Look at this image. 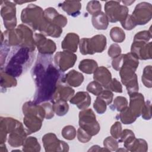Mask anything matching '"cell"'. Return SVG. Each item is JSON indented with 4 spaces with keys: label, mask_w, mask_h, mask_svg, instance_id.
I'll return each instance as SVG.
<instances>
[{
    "label": "cell",
    "mask_w": 152,
    "mask_h": 152,
    "mask_svg": "<svg viewBox=\"0 0 152 152\" xmlns=\"http://www.w3.org/2000/svg\"><path fill=\"white\" fill-rule=\"evenodd\" d=\"M48 55L39 56L31 70L36 85L33 102L37 104L51 101L59 81L64 77L60 71L50 62Z\"/></svg>",
    "instance_id": "obj_1"
},
{
    "label": "cell",
    "mask_w": 152,
    "mask_h": 152,
    "mask_svg": "<svg viewBox=\"0 0 152 152\" xmlns=\"http://www.w3.org/2000/svg\"><path fill=\"white\" fill-rule=\"evenodd\" d=\"M33 53L29 49L20 47L13 52L4 71L14 77H19L26 67L31 64Z\"/></svg>",
    "instance_id": "obj_2"
},
{
    "label": "cell",
    "mask_w": 152,
    "mask_h": 152,
    "mask_svg": "<svg viewBox=\"0 0 152 152\" xmlns=\"http://www.w3.org/2000/svg\"><path fill=\"white\" fill-rule=\"evenodd\" d=\"M21 20L24 24L28 26L33 31H39L45 21L43 10L36 4H29L22 10Z\"/></svg>",
    "instance_id": "obj_3"
},
{
    "label": "cell",
    "mask_w": 152,
    "mask_h": 152,
    "mask_svg": "<svg viewBox=\"0 0 152 152\" xmlns=\"http://www.w3.org/2000/svg\"><path fill=\"white\" fill-rule=\"evenodd\" d=\"M106 37L103 34H97L91 38H82L79 42L80 51L84 55L101 53L106 49Z\"/></svg>",
    "instance_id": "obj_4"
},
{
    "label": "cell",
    "mask_w": 152,
    "mask_h": 152,
    "mask_svg": "<svg viewBox=\"0 0 152 152\" xmlns=\"http://www.w3.org/2000/svg\"><path fill=\"white\" fill-rule=\"evenodd\" d=\"M79 126L91 136L97 135L100 130V126L96 120V116L91 109H85L79 112Z\"/></svg>",
    "instance_id": "obj_5"
},
{
    "label": "cell",
    "mask_w": 152,
    "mask_h": 152,
    "mask_svg": "<svg viewBox=\"0 0 152 152\" xmlns=\"http://www.w3.org/2000/svg\"><path fill=\"white\" fill-rule=\"evenodd\" d=\"M104 11L109 22L121 23L128 15L129 10L126 6L121 5L119 1H109L105 3Z\"/></svg>",
    "instance_id": "obj_6"
},
{
    "label": "cell",
    "mask_w": 152,
    "mask_h": 152,
    "mask_svg": "<svg viewBox=\"0 0 152 152\" xmlns=\"http://www.w3.org/2000/svg\"><path fill=\"white\" fill-rule=\"evenodd\" d=\"M139 61L132 53L124 54L123 62L120 69L119 75L124 85L132 79L135 75V71L138 66Z\"/></svg>",
    "instance_id": "obj_7"
},
{
    "label": "cell",
    "mask_w": 152,
    "mask_h": 152,
    "mask_svg": "<svg viewBox=\"0 0 152 152\" xmlns=\"http://www.w3.org/2000/svg\"><path fill=\"white\" fill-rule=\"evenodd\" d=\"M1 15L7 30H13L17 26L16 6L14 2L8 1L1 2Z\"/></svg>",
    "instance_id": "obj_8"
},
{
    "label": "cell",
    "mask_w": 152,
    "mask_h": 152,
    "mask_svg": "<svg viewBox=\"0 0 152 152\" xmlns=\"http://www.w3.org/2000/svg\"><path fill=\"white\" fill-rule=\"evenodd\" d=\"M134 22L137 25H145L152 17V6L147 2L138 4L131 15Z\"/></svg>",
    "instance_id": "obj_9"
},
{
    "label": "cell",
    "mask_w": 152,
    "mask_h": 152,
    "mask_svg": "<svg viewBox=\"0 0 152 152\" xmlns=\"http://www.w3.org/2000/svg\"><path fill=\"white\" fill-rule=\"evenodd\" d=\"M42 142L45 151H68L69 145L64 141L58 138L54 133H48L42 137Z\"/></svg>",
    "instance_id": "obj_10"
},
{
    "label": "cell",
    "mask_w": 152,
    "mask_h": 152,
    "mask_svg": "<svg viewBox=\"0 0 152 152\" xmlns=\"http://www.w3.org/2000/svg\"><path fill=\"white\" fill-rule=\"evenodd\" d=\"M77 59V56L74 53L65 50L58 52L54 56L55 66L61 72H65L72 68Z\"/></svg>",
    "instance_id": "obj_11"
},
{
    "label": "cell",
    "mask_w": 152,
    "mask_h": 152,
    "mask_svg": "<svg viewBox=\"0 0 152 152\" xmlns=\"http://www.w3.org/2000/svg\"><path fill=\"white\" fill-rule=\"evenodd\" d=\"M34 40L35 46L41 55H50L56 50L55 43L51 39H47L45 36L41 33H35Z\"/></svg>",
    "instance_id": "obj_12"
},
{
    "label": "cell",
    "mask_w": 152,
    "mask_h": 152,
    "mask_svg": "<svg viewBox=\"0 0 152 152\" xmlns=\"http://www.w3.org/2000/svg\"><path fill=\"white\" fill-rule=\"evenodd\" d=\"M151 46L152 42H151L145 43L142 41H133L131 47V53L138 59H151Z\"/></svg>",
    "instance_id": "obj_13"
},
{
    "label": "cell",
    "mask_w": 152,
    "mask_h": 152,
    "mask_svg": "<svg viewBox=\"0 0 152 152\" xmlns=\"http://www.w3.org/2000/svg\"><path fill=\"white\" fill-rule=\"evenodd\" d=\"M21 123L18 120L10 117H1L0 119V144H4L7 135L14 130Z\"/></svg>",
    "instance_id": "obj_14"
},
{
    "label": "cell",
    "mask_w": 152,
    "mask_h": 152,
    "mask_svg": "<svg viewBox=\"0 0 152 152\" xmlns=\"http://www.w3.org/2000/svg\"><path fill=\"white\" fill-rule=\"evenodd\" d=\"M28 135L26 129L22 124L18 125L8 135V142L12 147H18L23 145L25 139Z\"/></svg>",
    "instance_id": "obj_15"
},
{
    "label": "cell",
    "mask_w": 152,
    "mask_h": 152,
    "mask_svg": "<svg viewBox=\"0 0 152 152\" xmlns=\"http://www.w3.org/2000/svg\"><path fill=\"white\" fill-rule=\"evenodd\" d=\"M43 16L48 22L62 28L66 25L68 22L66 17L59 14L53 7H48L43 10Z\"/></svg>",
    "instance_id": "obj_16"
},
{
    "label": "cell",
    "mask_w": 152,
    "mask_h": 152,
    "mask_svg": "<svg viewBox=\"0 0 152 152\" xmlns=\"http://www.w3.org/2000/svg\"><path fill=\"white\" fill-rule=\"evenodd\" d=\"M64 78V76L58 84L56 91L51 101L61 99L67 102L74 95V90L65 83Z\"/></svg>",
    "instance_id": "obj_17"
},
{
    "label": "cell",
    "mask_w": 152,
    "mask_h": 152,
    "mask_svg": "<svg viewBox=\"0 0 152 152\" xmlns=\"http://www.w3.org/2000/svg\"><path fill=\"white\" fill-rule=\"evenodd\" d=\"M144 103V97L141 93L138 92L129 96V105L128 107L137 118L141 115Z\"/></svg>",
    "instance_id": "obj_18"
},
{
    "label": "cell",
    "mask_w": 152,
    "mask_h": 152,
    "mask_svg": "<svg viewBox=\"0 0 152 152\" xmlns=\"http://www.w3.org/2000/svg\"><path fill=\"white\" fill-rule=\"evenodd\" d=\"M43 120L36 115L31 114L24 115L23 123L28 134L39 131L42 126Z\"/></svg>",
    "instance_id": "obj_19"
},
{
    "label": "cell",
    "mask_w": 152,
    "mask_h": 152,
    "mask_svg": "<svg viewBox=\"0 0 152 152\" xmlns=\"http://www.w3.org/2000/svg\"><path fill=\"white\" fill-rule=\"evenodd\" d=\"M93 74V79L94 81L98 82L103 87L107 89L112 79V74L109 70L106 67L101 66L97 67Z\"/></svg>",
    "instance_id": "obj_20"
},
{
    "label": "cell",
    "mask_w": 152,
    "mask_h": 152,
    "mask_svg": "<svg viewBox=\"0 0 152 152\" xmlns=\"http://www.w3.org/2000/svg\"><path fill=\"white\" fill-rule=\"evenodd\" d=\"M22 110L24 115L27 114L34 115L39 117L43 121L46 116L45 109L41 104H37L33 101L26 102L23 106Z\"/></svg>",
    "instance_id": "obj_21"
},
{
    "label": "cell",
    "mask_w": 152,
    "mask_h": 152,
    "mask_svg": "<svg viewBox=\"0 0 152 152\" xmlns=\"http://www.w3.org/2000/svg\"><path fill=\"white\" fill-rule=\"evenodd\" d=\"M80 42V37L74 33H68L61 43V48L64 50L74 53L77 50Z\"/></svg>",
    "instance_id": "obj_22"
},
{
    "label": "cell",
    "mask_w": 152,
    "mask_h": 152,
    "mask_svg": "<svg viewBox=\"0 0 152 152\" xmlns=\"http://www.w3.org/2000/svg\"><path fill=\"white\" fill-rule=\"evenodd\" d=\"M18 26L21 28L23 32V43L21 47L27 48L29 49L31 52H34L36 46L32 30L24 24H21Z\"/></svg>",
    "instance_id": "obj_23"
},
{
    "label": "cell",
    "mask_w": 152,
    "mask_h": 152,
    "mask_svg": "<svg viewBox=\"0 0 152 152\" xmlns=\"http://www.w3.org/2000/svg\"><path fill=\"white\" fill-rule=\"evenodd\" d=\"M69 102L76 105L80 110H83L90 105L91 97L86 91H78L71 97Z\"/></svg>",
    "instance_id": "obj_24"
},
{
    "label": "cell",
    "mask_w": 152,
    "mask_h": 152,
    "mask_svg": "<svg viewBox=\"0 0 152 152\" xmlns=\"http://www.w3.org/2000/svg\"><path fill=\"white\" fill-rule=\"evenodd\" d=\"M59 7L68 15L75 17L80 14L81 4L79 1H65L60 4Z\"/></svg>",
    "instance_id": "obj_25"
},
{
    "label": "cell",
    "mask_w": 152,
    "mask_h": 152,
    "mask_svg": "<svg viewBox=\"0 0 152 152\" xmlns=\"http://www.w3.org/2000/svg\"><path fill=\"white\" fill-rule=\"evenodd\" d=\"M64 80L65 83L71 87H79L84 81L83 75L75 69L69 71L64 75Z\"/></svg>",
    "instance_id": "obj_26"
},
{
    "label": "cell",
    "mask_w": 152,
    "mask_h": 152,
    "mask_svg": "<svg viewBox=\"0 0 152 152\" xmlns=\"http://www.w3.org/2000/svg\"><path fill=\"white\" fill-rule=\"evenodd\" d=\"M40 33L45 36H50L52 37H59L62 33V28L48 22L45 20L42 27L39 31Z\"/></svg>",
    "instance_id": "obj_27"
},
{
    "label": "cell",
    "mask_w": 152,
    "mask_h": 152,
    "mask_svg": "<svg viewBox=\"0 0 152 152\" xmlns=\"http://www.w3.org/2000/svg\"><path fill=\"white\" fill-rule=\"evenodd\" d=\"M91 23L97 30H106L109 25L108 18L105 13L102 11L92 15Z\"/></svg>",
    "instance_id": "obj_28"
},
{
    "label": "cell",
    "mask_w": 152,
    "mask_h": 152,
    "mask_svg": "<svg viewBox=\"0 0 152 152\" xmlns=\"http://www.w3.org/2000/svg\"><path fill=\"white\" fill-rule=\"evenodd\" d=\"M41 147L37 138L34 137H27L23 144V151L25 152H39Z\"/></svg>",
    "instance_id": "obj_29"
},
{
    "label": "cell",
    "mask_w": 152,
    "mask_h": 152,
    "mask_svg": "<svg viewBox=\"0 0 152 152\" xmlns=\"http://www.w3.org/2000/svg\"><path fill=\"white\" fill-rule=\"evenodd\" d=\"M98 67L97 62L93 59H85L82 60L79 65V69L84 73L87 74H91L94 72L96 69Z\"/></svg>",
    "instance_id": "obj_30"
},
{
    "label": "cell",
    "mask_w": 152,
    "mask_h": 152,
    "mask_svg": "<svg viewBox=\"0 0 152 152\" xmlns=\"http://www.w3.org/2000/svg\"><path fill=\"white\" fill-rule=\"evenodd\" d=\"M50 102L52 103L53 110L58 116H64L68 112L69 105L66 101L59 99Z\"/></svg>",
    "instance_id": "obj_31"
},
{
    "label": "cell",
    "mask_w": 152,
    "mask_h": 152,
    "mask_svg": "<svg viewBox=\"0 0 152 152\" xmlns=\"http://www.w3.org/2000/svg\"><path fill=\"white\" fill-rule=\"evenodd\" d=\"M17 81L15 77L6 72L2 69L1 70V87L2 88L15 87Z\"/></svg>",
    "instance_id": "obj_32"
},
{
    "label": "cell",
    "mask_w": 152,
    "mask_h": 152,
    "mask_svg": "<svg viewBox=\"0 0 152 152\" xmlns=\"http://www.w3.org/2000/svg\"><path fill=\"white\" fill-rule=\"evenodd\" d=\"M127 150L132 152H146L148 150V144L145 140L135 138Z\"/></svg>",
    "instance_id": "obj_33"
},
{
    "label": "cell",
    "mask_w": 152,
    "mask_h": 152,
    "mask_svg": "<svg viewBox=\"0 0 152 152\" xmlns=\"http://www.w3.org/2000/svg\"><path fill=\"white\" fill-rule=\"evenodd\" d=\"M120 112L121 113L119 115V117L121 121L124 124H125V125L131 124L133 122H134L137 119V118L131 112L128 106L125 107Z\"/></svg>",
    "instance_id": "obj_34"
},
{
    "label": "cell",
    "mask_w": 152,
    "mask_h": 152,
    "mask_svg": "<svg viewBox=\"0 0 152 152\" xmlns=\"http://www.w3.org/2000/svg\"><path fill=\"white\" fill-rule=\"evenodd\" d=\"M135 138V137L134 132L130 129H126L122 131L119 138V142H124V147L127 150Z\"/></svg>",
    "instance_id": "obj_35"
},
{
    "label": "cell",
    "mask_w": 152,
    "mask_h": 152,
    "mask_svg": "<svg viewBox=\"0 0 152 152\" xmlns=\"http://www.w3.org/2000/svg\"><path fill=\"white\" fill-rule=\"evenodd\" d=\"M110 36L114 42L122 43L125 39V33L120 27H114L110 31Z\"/></svg>",
    "instance_id": "obj_36"
},
{
    "label": "cell",
    "mask_w": 152,
    "mask_h": 152,
    "mask_svg": "<svg viewBox=\"0 0 152 152\" xmlns=\"http://www.w3.org/2000/svg\"><path fill=\"white\" fill-rule=\"evenodd\" d=\"M152 68L151 65L146 66L143 70L141 77V81L143 84L147 88L152 87V79H151Z\"/></svg>",
    "instance_id": "obj_37"
},
{
    "label": "cell",
    "mask_w": 152,
    "mask_h": 152,
    "mask_svg": "<svg viewBox=\"0 0 152 152\" xmlns=\"http://www.w3.org/2000/svg\"><path fill=\"white\" fill-rule=\"evenodd\" d=\"M127 90V93L129 96H131L133 94L138 92L139 87H138V83L137 79V74L130 80L127 81L125 85Z\"/></svg>",
    "instance_id": "obj_38"
},
{
    "label": "cell",
    "mask_w": 152,
    "mask_h": 152,
    "mask_svg": "<svg viewBox=\"0 0 152 152\" xmlns=\"http://www.w3.org/2000/svg\"><path fill=\"white\" fill-rule=\"evenodd\" d=\"M76 129L72 125H67L64 127L61 134L63 138L67 140H72L76 137Z\"/></svg>",
    "instance_id": "obj_39"
},
{
    "label": "cell",
    "mask_w": 152,
    "mask_h": 152,
    "mask_svg": "<svg viewBox=\"0 0 152 152\" xmlns=\"http://www.w3.org/2000/svg\"><path fill=\"white\" fill-rule=\"evenodd\" d=\"M86 10L90 14L93 15L101 11L102 5L98 1H90L87 5Z\"/></svg>",
    "instance_id": "obj_40"
},
{
    "label": "cell",
    "mask_w": 152,
    "mask_h": 152,
    "mask_svg": "<svg viewBox=\"0 0 152 152\" xmlns=\"http://www.w3.org/2000/svg\"><path fill=\"white\" fill-rule=\"evenodd\" d=\"M103 145L109 151H116L118 148V142L113 137H107L103 141Z\"/></svg>",
    "instance_id": "obj_41"
},
{
    "label": "cell",
    "mask_w": 152,
    "mask_h": 152,
    "mask_svg": "<svg viewBox=\"0 0 152 152\" xmlns=\"http://www.w3.org/2000/svg\"><path fill=\"white\" fill-rule=\"evenodd\" d=\"M128 106L127 99L123 96H117L113 101V107L117 111L121 112Z\"/></svg>",
    "instance_id": "obj_42"
},
{
    "label": "cell",
    "mask_w": 152,
    "mask_h": 152,
    "mask_svg": "<svg viewBox=\"0 0 152 152\" xmlns=\"http://www.w3.org/2000/svg\"><path fill=\"white\" fill-rule=\"evenodd\" d=\"M86 89L89 93H91L94 96H97L102 91L103 87L98 82L93 81L88 83Z\"/></svg>",
    "instance_id": "obj_43"
},
{
    "label": "cell",
    "mask_w": 152,
    "mask_h": 152,
    "mask_svg": "<svg viewBox=\"0 0 152 152\" xmlns=\"http://www.w3.org/2000/svg\"><path fill=\"white\" fill-rule=\"evenodd\" d=\"M151 38V32L150 29L149 30H143L137 33L134 37L133 41H142L148 43Z\"/></svg>",
    "instance_id": "obj_44"
},
{
    "label": "cell",
    "mask_w": 152,
    "mask_h": 152,
    "mask_svg": "<svg viewBox=\"0 0 152 152\" xmlns=\"http://www.w3.org/2000/svg\"><path fill=\"white\" fill-rule=\"evenodd\" d=\"M93 107L97 113L99 114H103L106 110L107 104L104 100L97 97L93 103Z\"/></svg>",
    "instance_id": "obj_45"
},
{
    "label": "cell",
    "mask_w": 152,
    "mask_h": 152,
    "mask_svg": "<svg viewBox=\"0 0 152 152\" xmlns=\"http://www.w3.org/2000/svg\"><path fill=\"white\" fill-rule=\"evenodd\" d=\"M110 132L112 137H113L115 139H119L122 132V125L121 122L118 121L115 122L112 125Z\"/></svg>",
    "instance_id": "obj_46"
},
{
    "label": "cell",
    "mask_w": 152,
    "mask_h": 152,
    "mask_svg": "<svg viewBox=\"0 0 152 152\" xmlns=\"http://www.w3.org/2000/svg\"><path fill=\"white\" fill-rule=\"evenodd\" d=\"M77 138L78 141L82 143H87L91 139L92 136L81 128H79L77 130Z\"/></svg>",
    "instance_id": "obj_47"
},
{
    "label": "cell",
    "mask_w": 152,
    "mask_h": 152,
    "mask_svg": "<svg viewBox=\"0 0 152 152\" xmlns=\"http://www.w3.org/2000/svg\"><path fill=\"white\" fill-rule=\"evenodd\" d=\"M97 97L104 100L107 105H108L110 104L113 100V94L112 91L109 90H103L97 96Z\"/></svg>",
    "instance_id": "obj_48"
},
{
    "label": "cell",
    "mask_w": 152,
    "mask_h": 152,
    "mask_svg": "<svg viewBox=\"0 0 152 152\" xmlns=\"http://www.w3.org/2000/svg\"><path fill=\"white\" fill-rule=\"evenodd\" d=\"M40 104L45 109V110L46 112L45 118L46 119H50L51 118H52L54 116V114H55V112L52 107V103L50 101H48V102H43Z\"/></svg>",
    "instance_id": "obj_49"
},
{
    "label": "cell",
    "mask_w": 152,
    "mask_h": 152,
    "mask_svg": "<svg viewBox=\"0 0 152 152\" xmlns=\"http://www.w3.org/2000/svg\"><path fill=\"white\" fill-rule=\"evenodd\" d=\"M151 102L149 100L145 102L144 105L142 109L141 115L142 118L145 120H150L151 118Z\"/></svg>",
    "instance_id": "obj_50"
},
{
    "label": "cell",
    "mask_w": 152,
    "mask_h": 152,
    "mask_svg": "<svg viewBox=\"0 0 152 152\" xmlns=\"http://www.w3.org/2000/svg\"><path fill=\"white\" fill-rule=\"evenodd\" d=\"M121 48L117 43L112 44L108 49V55L112 58H115L121 54Z\"/></svg>",
    "instance_id": "obj_51"
},
{
    "label": "cell",
    "mask_w": 152,
    "mask_h": 152,
    "mask_svg": "<svg viewBox=\"0 0 152 152\" xmlns=\"http://www.w3.org/2000/svg\"><path fill=\"white\" fill-rule=\"evenodd\" d=\"M110 91L116 93H122V86L121 83L116 78H112L107 88Z\"/></svg>",
    "instance_id": "obj_52"
},
{
    "label": "cell",
    "mask_w": 152,
    "mask_h": 152,
    "mask_svg": "<svg viewBox=\"0 0 152 152\" xmlns=\"http://www.w3.org/2000/svg\"><path fill=\"white\" fill-rule=\"evenodd\" d=\"M121 24L122 27L126 30H131L137 26L134 22L131 15L129 14L126 17V18L121 23Z\"/></svg>",
    "instance_id": "obj_53"
},
{
    "label": "cell",
    "mask_w": 152,
    "mask_h": 152,
    "mask_svg": "<svg viewBox=\"0 0 152 152\" xmlns=\"http://www.w3.org/2000/svg\"><path fill=\"white\" fill-rule=\"evenodd\" d=\"M124 54H121L118 56L113 58L112 62V66L114 69L116 71H119L123 62Z\"/></svg>",
    "instance_id": "obj_54"
},
{
    "label": "cell",
    "mask_w": 152,
    "mask_h": 152,
    "mask_svg": "<svg viewBox=\"0 0 152 152\" xmlns=\"http://www.w3.org/2000/svg\"><path fill=\"white\" fill-rule=\"evenodd\" d=\"M88 151H109L106 148H105L104 147L102 148L98 145H94L88 150Z\"/></svg>",
    "instance_id": "obj_55"
},
{
    "label": "cell",
    "mask_w": 152,
    "mask_h": 152,
    "mask_svg": "<svg viewBox=\"0 0 152 152\" xmlns=\"http://www.w3.org/2000/svg\"><path fill=\"white\" fill-rule=\"evenodd\" d=\"M5 151H8L5 143L1 144V145H0V152H5Z\"/></svg>",
    "instance_id": "obj_56"
},
{
    "label": "cell",
    "mask_w": 152,
    "mask_h": 152,
    "mask_svg": "<svg viewBox=\"0 0 152 152\" xmlns=\"http://www.w3.org/2000/svg\"><path fill=\"white\" fill-rule=\"evenodd\" d=\"M135 2V1H121V2H122L124 4H125V5H131L132 3H134Z\"/></svg>",
    "instance_id": "obj_57"
}]
</instances>
